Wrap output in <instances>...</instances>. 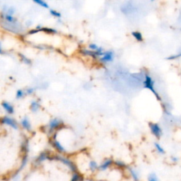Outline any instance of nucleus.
Returning a JSON list of instances; mask_svg holds the SVG:
<instances>
[{
    "label": "nucleus",
    "instance_id": "obj_30",
    "mask_svg": "<svg viewBox=\"0 0 181 181\" xmlns=\"http://www.w3.org/2000/svg\"><path fill=\"white\" fill-rule=\"evenodd\" d=\"M151 1H152V2H153V1H154V0H151Z\"/></svg>",
    "mask_w": 181,
    "mask_h": 181
},
{
    "label": "nucleus",
    "instance_id": "obj_16",
    "mask_svg": "<svg viewBox=\"0 0 181 181\" xmlns=\"http://www.w3.org/2000/svg\"><path fill=\"white\" fill-rule=\"evenodd\" d=\"M40 108V104L38 101H33L31 103H30V111L34 113H36L39 111V110Z\"/></svg>",
    "mask_w": 181,
    "mask_h": 181
},
{
    "label": "nucleus",
    "instance_id": "obj_1",
    "mask_svg": "<svg viewBox=\"0 0 181 181\" xmlns=\"http://www.w3.org/2000/svg\"><path fill=\"white\" fill-rule=\"evenodd\" d=\"M50 161H54L60 163L63 165H65L72 173L78 171L77 167H76L75 161L69 157L64 156L63 154H57L52 155L50 158Z\"/></svg>",
    "mask_w": 181,
    "mask_h": 181
},
{
    "label": "nucleus",
    "instance_id": "obj_9",
    "mask_svg": "<svg viewBox=\"0 0 181 181\" xmlns=\"http://www.w3.org/2000/svg\"><path fill=\"white\" fill-rule=\"evenodd\" d=\"M126 171L128 173L129 177L131 178L132 181H140L141 180V177H140V173L139 170L135 169L134 167L132 166H127L125 169Z\"/></svg>",
    "mask_w": 181,
    "mask_h": 181
},
{
    "label": "nucleus",
    "instance_id": "obj_19",
    "mask_svg": "<svg viewBox=\"0 0 181 181\" xmlns=\"http://www.w3.org/2000/svg\"><path fill=\"white\" fill-rule=\"evenodd\" d=\"M4 18L7 22L10 23V24H14V23L17 22L16 19H15L14 16H11V15H9L8 14H5Z\"/></svg>",
    "mask_w": 181,
    "mask_h": 181
},
{
    "label": "nucleus",
    "instance_id": "obj_28",
    "mask_svg": "<svg viewBox=\"0 0 181 181\" xmlns=\"http://www.w3.org/2000/svg\"><path fill=\"white\" fill-rule=\"evenodd\" d=\"M86 181H96V180H94V179H93V178H88Z\"/></svg>",
    "mask_w": 181,
    "mask_h": 181
},
{
    "label": "nucleus",
    "instance_id": "obj_5",
    "mask_svg": "<svg viewBox=\"0 0 181 181\" xmlns=\"http://www.w3.org/2000/svg\"><path fill=\"white\" fill-rule=\"evenodd\" d=\"M154 84V81L152 80V79L151 76L148 75V74H146V75H145V80L144 81V88L149 89V90L151 91L154 94V96L156 97L158 100L161 101V98L160 96L157 93L156 90H155Z\"/></svg>",
    "mask_w": 181,
    "mask_h": 181
},
{
    "label": "nucleus",
    "instance_id": "obj_29",
    "mask_svg": "<svg viewBox=\"0 0 181 181\" xmlns=\"http://www.w3.org/2000/svg\"><path fill=\"white\" fill-rule=\"evenodd\" d=\"M2 49L1 47V44H0V54H2Z\"/></svg>",
    "mask_w": 181,
    "mask_h": 181
},
{
    "label": "nucleus",
    "instance_id": "obj_25",
    "mask_svg": "<svg viewBox=\"0 0 181 181\" xmlns=\"http://www.w3.org/2000/svg\"><path fill=\"white\" fill-rule=\"evenodd\" d=\"M170 161L173 163V164H177L179 161V158L176 156H172L170 157Z\"/></svg>",
    "mask_w": 181,
    "mask_h": 181
},
{
    "label": "nucleus",
    "instance_id": "obj_8",
    "mask_svg": "<svg viewBox=\"0 0 181 181\" xmlns=\"http://www.w3.org/2000/svg\"><path fill=\"white\" fill-rule=\"evenodd\" d=\"M51 156H52V154H50V153L48 152H43L35 159L34 164L35 165H39L46 161H50Z\"/></svg>",
    "mask_w": 181,
    "mask_h": 181
},
{
    "label": "nucleus",
    "instance_id": "obj_23",
    "mask_svg": "<svg viewBox=\"0 0 181 181\" xmlns=\"http://www.w3.org/2000/svg\"><path fill=\"white\" fill-rule=\"evenodd\" d=\"M180 57H181V52H179V53H178V54H175V55H170V56H169V57H168L166 59L169 60H177Z\"/></svg>",
    "mask_w": 181,
    "mask_h": 181
},
{
    "label": "nucleus",
    "instance_id": "obj_11",
    "mask_svg": "<svg viewBox=\"0 0 181 181\" xmlns=\"http://www.w3.org/2000/svg\"><path fill=\"white\" fill-rule=\"evenodd\" d=\"M114 59V52L112 51H107L103 53V56H101L100 58L101 62L106 63V62H111Z\"/></svg>",
    "mask_w": 181,
    "mask_h": 181
},
{
    "label": "nucleus",
    "instance_id": "obj_14",
    "mask_svg": "<svg viewBox=\"0 0 181 181\" xmlns=\"http://www.w3.org/2000/svg\"><path fill=\"white\" fill-rule=\"evenodd\" d=\"M84 180V175L79 171L72 173L70 176V179L69 181H83Z\"/></svg>",
    "mask_w": 181,
    "mask_h": 181
},
{
    "label": "nucleus",
    "instance_id": "obj_18",
    "mask_svg": "<svg viewBox=\"0 0 181 181\" xmlns=\"http://www.w3.org/2000/svg\"><path fill=\"white\" fill-rule=\"evenodd\" d=\"M132 36L138 42H143V35L139 31H133L132 33Z\"/></svg>",
    "mask_w": 181,
    "mask_h": 181
},
{
    "label": "nucleus",
    "instance_id": "obj_15",
    "mask_svg": "<svg viewBox=\"0 0 181 181\" xmlns=\"http://www.w3.org/2000/svg\"><path fill=\"white\" fill-rule=\"evenodd\" d=\"M113 166H115L118 169H120L122 170H124L127 169V167L128 166V165H127L122 160H114Z\"/></svg>",
    "mask_w": 181,
    "mask_h": 181
},
{
    "label": "nucleus",
    "instance_id": "obj_3",
    "mask_svg": "<svg viewBox=\"0 0 181 181\" xmlns=\"http://www.w3.org/2000/svg\"><path fill=\"white\" fill-rule=\"evenodd\" d=\"M0 123L2 124H4V125L11 127V128H12L13 129H15V130H18V129H19V122H18L14 118H13L11 117L8 115L2 117V118L0 119Z\"/></svg>",
    "mask_w": 181,
    "mask_h": 181
},
{
    "label": "nucleus",
    "instance_id": "obj_26",
    "mask_svg": "<svg viewBox=\"0 0 181 181\" xmlns=\"http://www.w3.org/2000/svg\"><path fill=\"white\" fill-rule=\"evenodd\" d=\"M89 48L93 51H97L98 50L99 47L97 46L96 44H91L90 45H89Z\"/></svg>",
    "mask_w": 181,
    "mask_h": 181
},
{
    "label": "nucleus",
    "instance_id": "obj_7",
    "mask_svg": "<svg viewBox=\"0 0 181 181\" xmlns=\"http://www.w3.org/2000/svg\"><path fill=\"white\" fill-rule=\"evenodd\" d=\"M114 165V160L112 158H106L99 164L98 171L100 173H105L108 171Z\"/></svg>",
    "mask_w": 181,
    "mask_h": 181
},
{
    "label": "nucleus",
    "instance_id": "obj_13",
    "mask_svg": "<svg viewBox=\"0 0 181 181\" xmlns=\"http://www.w3.org/2000/svg\"><path fill=\"white\" fill-rule=\"evenodd\" d=\"M99 164L95 160L91 159L88 163V170L91 173H95L98 171Z\"/></svg>",
    "mask_w": 181,
    "mask_h": 181
},
{
    "label": "nucleus",
    "instance_id": "obj_10",
    "mask_svg": "<svg viewBox=\"0 0 181 181\" xmlns=\"http://www.w3.org/2000/svg\"><path fill=\"white\" fill-rule=\"evenodd\" d=\"M20 125H21V127L24 129L25 131L29 132H32L33 127H32L31 122H30V119L28 118L27 116H25L24 118H23L21 120V122H20Z\"/></svg>",
    "mask_w": 181,
    "mask_h": 181
},
{
    "label": "nucleus",
    "instance_id": "obj_4",
    "mask_svg": "<svg viewBox=\"0 0 181 181\" xmlns=\"http://www.w3.org/2000/svg\"><path fill=\"white\" fill-rule=\"evenodd\" d=\"M50 145L52 146V147L54 148L55 149V151L57 152L58 154H67V149L64 147L63 145L61 144V142L58 140L55 136L52 135L50 137Z\"/></svg>",
    "mask_w": 181,
    "mask_h": 181
},
{
    "label": "nucleus",
    "instance_id": "obj_17",
    "mask_svg": "<svg viewBox=\"0 0 181 181\" xmlns=\"http://www.w3.org/2000/svg\"><path fill=\"white\" fill-rule=\"evenodd\" d=\"M154 148L156 152L160 155H164L165 154V150L159 142H154Z\"/></svg>",
    "mask_w": 181,
    "mask_h": 181
},
{
    "label": "nucleus",
    "instance_id": "obj_27",
    "mask_svg": "<svg viewBox=\"0 0 181 181\" xmlns=\"http://www.w3.org/2000/svg\"><path fill=\"white\" fill-rule=\"evenodd\" d=\"M34 88H29V89H27V91H26V93L27 94H31L34 93Z\"/></svg>",
    "mask_w": 181,
    "mask_h": 181
},
{
    "label": "nucleus",
    "instance_id": "obj_21",
    "mask_svg": "<svg viewBox=\"0 0 181 181\" xmlns=\"http://www.w3.org/2000/svg\"><path fill=\"white\" fill-rule=\"evenodd\" d=\"M148 181H160V180L156 173H152L148 175Z\"/></svg>",
    "mask_w": 181,
    "mask_h": 181
},
{
    "label": "nucleus",
    "instance_id": "obj_12",
    "mask_svg": "<svg viewBox=\"0 0 181 181\" xmlns=\"http://www.w3.org/2000/svg\"><path fill=\"white\" fill-rule=\"evenodd\" d=\"M2 106L5 111L9 115H13L15 113V109L14 106L7 101H3L2 103Z\"/></svg>",
    "mask_w": 181,
    "mask_h": 181
},
{
    "label": "nucleus",
    "instance_id": "obj_20",
    "mask_svg": "<svg viewBox=\"0 0 181 181\" xmlns=\"http://www.w3.org/2000/svg\"><path fill=\"white\" fill-rule=\"evenodd\" d=\"M35 4H37L38 5H40V7H43V8H45V9H49V5L48 4V3H46L44 0H33Z\"/></svg>",
    "mask_w": 181,
    "mask_h": 181
},
{
    "label": "nucleus",
    "instance_id": "obj_22",
    "mask_svg": "<svg viewBox=\"0 0 181 181\" xmlns=\"http://www.w3.org/2000/svg\"><path fill=\"white\" fill-rule=\"evenodd\" d=\"M25 92L23 90H18L17 92L16 93V99H21L22 98H24V96H25Z\"/></svg>",
    "mask_w": 181,
    "mask_h": 181
},
{
    "label": "nucleus",
    "instance_id": "obj_2",
    "mask_svg": "<svg viewBox=\"0 0 181 181\" xmlns=\"http://www.w3.org/2000/svg\"><path fill=\"white\" fill-rule=\"evenodd\" d=\"M64 127V122L60 118H52L47 125L48 134L52 135L56 132Z\"/></svg>",
    "mask_w": 181,
    "mask_h": 181
},
{
    "label": "nucleus",
    "instance_id": "obj_6",
    "mask_svg": "<svg viewBox=\"0 0 181 181\" xmlns=\"http://www.w3.org/2000/svg\"><path fill=\"white\" fill-rule=\"evenodd\" d=\"M149 126L150 131H151V133L154 135L156 139H159L161 138L163 134H164V132H163V129L159 124L155 123V122H150Z\"/></svg>",
    "mask_w": 181,
    "mask_h": 181
},
{
    "label": "nucleus",
    "instance_id": "obj_24",
    "mask_svg": "<svg viewBox=\"0 0 181 181\" xmlns=\"http://www.w3.org/2000/svg\"><path fill=\"white\" fill-rule=\"evenodd\" d=\"M50 14L52 15V16H55V17H57V18L61 17V14H60V13L57 11H56V10L50 9Z\"/></svg>",
    "mask_w": 181,
    "mask_h": 181
}]
</instances>
